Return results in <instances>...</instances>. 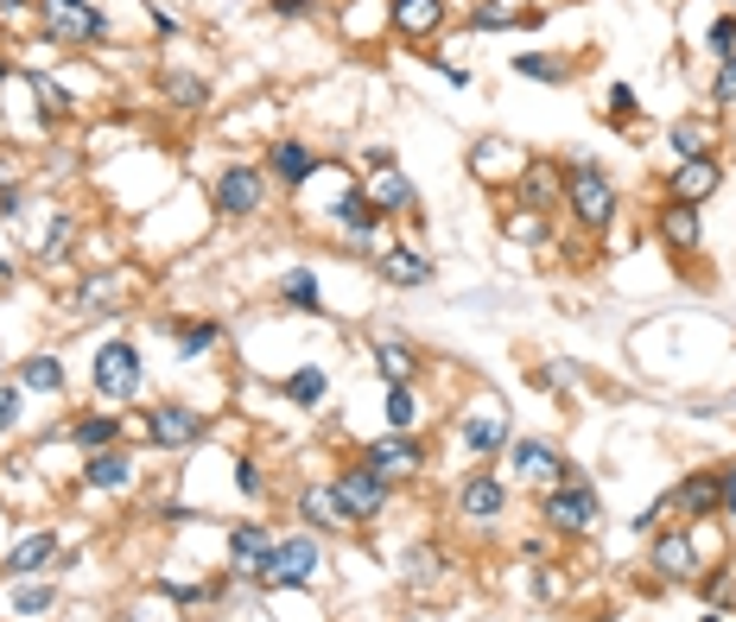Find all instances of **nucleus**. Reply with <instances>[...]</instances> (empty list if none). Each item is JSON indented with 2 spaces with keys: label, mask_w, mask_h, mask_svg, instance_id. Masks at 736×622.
<instances>
[{
  "label": "nucleus",
  "mask_w": 736,
  "mask_h": 622,
  "mask_svg": "<svg viewBox=\"0 0 736 622\" xmlns=\"http://www.w3.org/2000/svg\"><path fill=\"white\" fill-rule=\"evenodd\" d=\"M711 51H717V58H736V13H724V20L711 26Z\"/></svg>",
  "instance_id": "c03bdc74"
},
{
  "label": "nucleus",
  "mask_w": 736,
  "mask_h": 622,
  "mask_svg": "<svg viewBox=\"0 0 736 622\" xmlns=\"http://www.w3.org/2000/svg\"><path fill=\"white\" fill-rule=\"evenodd\" d=\"M520 197H527V210L552 204V172L547 166H520Z\"/></svg>",
  "instance_id": "c9c22d12"
},
{
  "label": "nucleus",
  "mask_w": 736,
  "mask_h": 622,
  "mask_svg": "<svg viewBox=\"0 0 736 622\" xmlns=\"http://www.w3.org/2000/svg\"><path fill=\"white\" fill-rule=\"evenodd\" d=\"M508 464H515L527 483H559V476H565V464H559V451H552L547 439H515L508 444Z\"/></svg>",
  "instance_id": "4468645a"
},
{
  "label": "nucleus",
  "mask_w": 736,
  "mask_h": 622,
  "mask_svg": "<svg viewBox=\"0 0 736 622\" xmlns=\"http://www.w3.org/2000/svg\"><path fill=\"white\" fill-rule=\"evenodd\" d=\"M375 363H381V375H388V388H394V381H413V368H419V356H413L406 343H394V337H388V343H375Z\"/></svg>",
  "instance_id": "7c9ffc66"
},
{
  "label": "nucleus",
  "mask_w": 736,
  "mask_h": 622,
  "mask_svg": "<svg viewBox=\"0 0 736 622\" xmlns=\"http://www.w3.org/2000/svg\"><path fill=\"white\" fill-rule=\"evenodd\" d=\"M508 64H515V76H533V83H572V64L552 58V51H520Z\"/></svg>",
  "instance_id": "a878e982"
},
{
  "label": "nucleus",
  "mask_w": 736,
  "mask_h": 622,
  "mask_svg": "<svg viewBox=\"0 0 736 622\" xmlns=\"http://www.w3.org/2000/svg\"><path fill=\"white\" fill-rule=\"evenodd\" d=\"M165 96H179L184 109H197V102H204V83H191V76H165Z\"/></svg>",
  "instance_id": "49530a36"
},
{
  "label": "nucleus",
  "mask_w": 736,
  "mask_h": 622,
  "mask_svg": "<svg viewBox=\"0 0 736 622\" xmlns=\"http://www.w3.org/2000/svg\"><path fill=\"white\" fill-rule=\"evenodd\" d=\"M83 483H89V489H127V483H134V458H127L121 444H109V451H89Z\"/></svg>",
  "instance_id": "f3484780"
},
{
  "label": "nucleus",
  "mask_w": 736,
  "mask_h": 622,
  "mask_svg": "<svg viewBox=\"0 0 736 622\" xmlns=\"http://www.w3.org/2000/svg\"><path fill=\"white\" fill-rule=\"evenodd\" d=\"M324 388H331L324 368H293V381H286V394H293L298 406H318V401H324Z\"/></svg>",
  "instance_id": "f704fd0d"
},
{
  "label": "nucleus",
  "mask_w": 736,
  "mask_h": 622,
  "mask_svg": "<svg viewBox=\"0 0 736 622\" xmlns=\"http://www.w3.org/2000/svg\"><path fill=\"white\" fill-rule=\"evenodd\" d=\"M724 184V159L717 153H699V159H679L673 179H666V204H699Z\"/></svg>",
  "instance_id": "6e6552de"
},
{
  "label": "nucleus",
  "mask_w": 736,
  "mask_h": 622,
  "mask_svg": "<svg viewBox=\"0 0 736 622\" xmlns=\"http://www.w3.org/2000/svg\"><path fill=\"white\" fill-rule=\"evenodd\" d=\"M114 432H121V413H89V419H76L71 439L83 444V451H109Z\"/></svg>",
  "instance_id": "bb28decb"
},
{
  "label": "nucleus",
  "mask_w": 736,
  "mask_h": 622,
  "mask_svg": "<svg viewBox=\"0 0 736 622\" xmlns=\"http://www.w3.org/2000/svg\"><path fill=\"white\" fill-rule=\"evenodd\" d=\"M368 204H375L381 217H401L406 204H413V184H406L401 172L388 166V172H375V184H368Z\"/></svg>",
  "instance_id": "5701e85b"
},
{
  "label": "nucleus",
  "mask_w": 736,
  "mask_h": 622,
  "mask_svg": "<svg viewBox=\"0 0 736 622\" xmlns=\"http://www.w3.org/2000/svg\"><path fill=\"white\" fill-rule=\"evenodd\" d=\"M711 102H717V109H736V58H717V76H711Z\"/></svg>",
  "instance_id": "4c0bfd02"
},
{
  "label": "nucleus",
  "mask_w": 736,
  "mask_h": 622,
  "mask_svg": "<svg viewBox=\"0 0 736 622\" xmlns=\"http://www.w3.org/2000/svg\"><path fill=\"white\" fill-rule=\"evenodd\" d=\"M654 572H661V578H673V585H679V578H692V572H699V552H692V540H686V534H661V540H654Z\"/></svg>",
  "instance_id": "aec40b11"
},
{
  "label": "nucleus",
  "mask_w": 736,
  "mask_h": 622,
  "mask_svg": "<svg viewBox=\"0 0 736 622\" xmlns=\"http://www.w3.org/2000/svg\"><path fill=\"white\" fill-rule=\"evenodd\" d=\"M363 464L375 476H388V483H394V476H419V464H426V451H419V439H406V432H394V439H375L363 451Z\"/></svg>",
  "instance_id": "9b49d317"
},
{
  "label": "nucleus",
  "mask_w": 736,
  "mask_h": 622,
  "mask_svg": "<svg viewBox=\"0 0 736 622\" xmlns=\"http://www.w3.org/2000/svg\"><path fill=\"white\" fill-rule=\"evenodd\" d=\"M235 489H242V496H260V489H267V476H260L255 458H242V464H235Z\"/></svg>",
  "instance_id": "a18cd8bd"
},
{
  "label": "nucleus",
  "mask_w": 736,
  "mask_h": 622,
  "mask_svg": "<svg viewBox=\"0 0 736 622\" xmlns=\"http://www.w3.org/2000/svg\"><path fill=\"white\" fill-rule=\"evenodd\" d=\"M273 7H280L286 20H305V13H311V0H273Z\"/></svg>",
  "instance_id": "09e8293b"
},
{
  "label": "nucleus",
  "mask_w": 736,
  "mask_h": 622,
  "mask_svg": "<svg viewBox=\"0 0 736 622\" xmlns=\"http://www.w3.org/2000/svg\"><path fill=\"white\" fill-rule=\"evenodd\" d=\"M661 235L673 242V248H699V210H692V204H666Z\"/></svg>",
  "instance_id": "393cba45"
},
{
  "label": "nucleus",
  "mask_w": 736,
  "mask_h": 622,
  "mask_svg": "<svg viewBox=\"0 0 736 622\" xmlns=\"http://www.w3.org/2000/svg\"><path fill=\"white\" fill-rule=\"evenodd\" d=\"M540 514H547L552 534H572V540H585L590 527H597V489H590L585 476L565 464V476L547 489V502H540Z\"/></svg>",
  "instance_id": "f257e3e1"
},
{
  "label": "nucleus",
  "mask_w": 736,
  "mask_h": 622,
  "mask_svg": "<svg viewBox=\"0 0 736 622\" xmlns=\"http://www.w3.org/2000/svg\"><path fill=\"white\" fill-rule=\"evenodd\" d=\"M401 578H406V585L439 578V552H432V547H413V552H406V565H401Z\"/></svg>",
  "instance_id": "58836bf2"
},
{
  "label": "nucleus",
  "mask_w": 736,
  "mask_h": 622,
  "mask_svg": "<svg viewBox=\"0 0 736 622\" xmlns=\"http://www.w3.org/2000/svg\"><path fill=\"white\" fill-rule=\"evenodd\" d=\"M71 235H76V222L58 210V217H51V235H45V248H38V260H58L64 248H71Z\"/></svg>",
  "instance_id": "ea45409f"
},
{
  "label": "nucleus",
  "mask_w": 736,
  "mask_h": 622,
  "mask_svg": "<svg viewBox=\"0 0 736 622\" xmlns=\"http://www.w3.org/2000/svg\"><path fill=\"white\" fill-rule=\"evenodd\" d=\"M502 229H508L515 242H540V235H547V217H540V210H520V217H508Z\"/></svg>",
  "instance_id": "79ce46f5"
},
{
  "label": "nucleus",
  "mask_w": 736,
  "mask_h": 622,
  "mask_svg": "<svg viewBox=\"0 0 736 622\" xmlns=\"http://www.w3.org/2000/svg\"><path fill=\"white\" fill-rule=\"evenodd\" d=\"M20 381H26L33 394H64V368H58V356H26V363H20Z\"/></svg>",
  "instance_id": "c756f323"
},
{
  "label": "nucleus",
  "mask_w": 736,
  "mask_h": 622,
  "mask_svg": "<svg viewBox=\"0 0 736 622\" xmlns=\"http://www.w3.org/2000/svg\"><path fill=\"white\" fill-rule=\"evenodd\" d=\"M273 547H280V540H273L260 521H242V527L229 534V572H235V578H267Z\"/></svg>",
  "instance_id": "1a4fd4ad"
},
{
  "label": "nucleus",
  "mask_w": 736,
  "mask_h": 622,
  "mask_svg": "<svg viewBox=\"0 0 736 622\" xmlns=\"http://www.w3.org/2000/svg\"><path fill=\"white\" fill-rule=\"evenodd\" d=\"M363 166H368V172H388V166H394V147H368Z\"/></svg>",
  "instance_id": "de8ad7c7"
},
{
  "label": "nucleus",
  "mask_w": 736,
  "mask_h": 622,
  "mask_svg": "<svg viewBox=\"0 0 736 622\" xmlns=\"http://www.w3.org/2000/svg\"><path fill=\"white\" fill-rule=\"evenodd\" d=\"M89 375H96V394H102V401H134V394H140V350L114 337V343L96 350V368H89Z\"/></svg>",
  "instance_id": "20e7f679"
},
{
  "label": "nucleus",
  "mask_w": 736,
  "mask_h": 622,
  "mask_svg": "<svg viewBox=\"0 0 736 622\" xmlns=\"http://www.w3.org/2000/svg\"><path fill=\"white\" fill-rule=\"evenodd\" d=\"M331 217H336V229H343V235H349V242H356V248H368V242H375V235H381V210H375V204H368V197H356V191H349V197H343V204H336Z\"/></svg>",
  "instance_id": "a211bd4d"
},
{
  "label": "nucleus",
  "mask_w": 736,
  "mask_h": 622,
  "mask_svg": "<svg viewBox=\"0 0 736 622\" xmlns=\"http://www.w3.org/2000/svg\"><path fill=\"white\" fill-rule=\"evenodd\" d=\"M540 20V7H515V0H482L477 13H470V26L477 33H502V26H533Z\"/></svg>",
  "instance_id": "4be33fe9"
},
{
  "label": "nucleus",
  "mask_w": 736,
  "mask_h": 622,
  "mask_svg": "<svg viewBox=\"0 0 736 622\" xmlns=\"http://www.w3.org/2000/svg\"><path fill=\"white\" fill-rule=\"evenodd\" d=\"M464 444H470L477 458H489V451L502 444V413H477V419H464Z\"/></svg>",
  "instance_id": "473e14b6"
},
{
  "label": "nucleus",
  "mask_w": 736,
  "mask_h": 622,
  "mask_svg": "<svg viewBox=\"0 0 736 622\" xmlns=\"http://www.w3.org/2000/svg\"><path fill=\"white\" fill-rule=\"evenodd\" d=\"M603 114H610L616 127H623V121H635V114H641V102H635V89H628V83H616V89H610V102H603Z\"/></svg>",
  "instance_id": "a19ab883"
},
{
  "label": "nucleus",
  "mask_w": 736,
  "mask_h": 622,
  "mask_svg": "<svg viewBox=\"0 0 736 622\" xmlns=\"http://www.w3.org/2000/svg\"><path fill=\"white\" fill-rule=\"evenodd\" d=\"M375 273H381L388 286H426V280H432L439 267L419 255V248H388V255L375 260Z\"/></svg>",
  "instance_id": "dca6fc26"
},
{
  "label": "nucleus",
  "mask_w": 736,
  "mask_h": 622,
  "mask_svg": "<svg viewBox=\"0 0 736 622\" xmlns=\"http://www.w3.org/2000/svg\"><path fill=\"white\" fill-rule=\"evenodd\" d=\"M210 204H217V217H229V222L255 217L260 204H267V172H260V166H248V159L222 166L217 184H210Z\"/></svg>",
  "instance_id": "7ed1b4c3"
},
{
  "label": "nucleus",
  "mask_w": 736,
  "mask_h": 622,
  "mask_svg": "<svg viewBox=\"0 0 736 622\" xmlns=\"http://www.w3.org/2000/svg\"><path fill=\"white\" fill-rule=\"evenodd\" d=\"M280 298H286L293 312H318V305H324V293H318V273H311V267H293V273L280 280Z\"/></svg>",
  "instance_id": "cd10ccee"
},
{
  "label": "nucleus",
  "mask_w": 736,
  "mask_h": 622,
  "mask_svg": "<svg viewBox=\"0 0 736 622\" xmlns=\"http://www.w3.org/2000/svg\"><path fill=\"white\" fill-rule=\"evenodd\" d=\"M267 172L280 184H305L318 172V153L305 147V141H273V147H267Z\"/></svg>",
  "instance_id": "2eb2a0df"
},
{
  "label": "nucleus",
  "mask_w": 736,
  "mask_h": 622,
  "mask_svg": "<svg viewBox=\"0 0 736 622\" xmlns=\"http://www.w3.org/2000/svg\"><path fill=\"white\" fill-rule=\"evenodd\" d=\"M217 337H222V325H210V318H204V325H184L179 330V350H184V356H204Z\"/></svg>",
  "instance_id": "e433bc0d"
},
{
  "label": "nucleus",
  "mask_w": 736,
  "mask_h": 622,
  "mask_svg": "<svg viewBox=\"0 0 736 622\" xmlns=\"http://www.w3.org/2000/svg\"><path fill=\"white\" fill-rule=\"evenodd\" d=\"M666 147H673V159H699V153H711V127L704 121H673Z\"/></svg>",
  "instance_id": "c85d7f7f"
},
{
  "label": "nucleus",
  "mask_w": 736,
  "mask_h": 622,
  "mask_svg": "<svg viewBox=\"0 0 736 622\" xmlns=\"http://www.w3.org/2000/svg\"><path fill=\"white\" fill-rule=\"evenodd\" d=\"M704 622H717V617H704Z\"/></svg>",
  "instance_id": "8fccbe9b"
},
{
  "label": "nucleus",
  "mask_w": 736,
  "mask_h": 622,
  "mask_svg": "<svg viewBox=\"0 0 736 622\" xmlns=\"http://www.w3.org/2000/svg\"><path fill=\"white\" fill-rule=\"evenodd\" d=\"M565 204L578 210L585 229H603L616 217V184H610V172L597 159H578V166H565Z\"/></svg>",
  "instance_id": "f03ea898"
},
{
  "label": "nucleus",
  "mask_w": 736,
  "mask_h": 622,
  "mask_svg": "<svg viewBox=\"0 0 736 622\" xmlns=\"http://www.w3.org/2000/svg\"><path fill=\"white\" fill-rule=\"evenodd\" d=\"M13 426H20V388H13V381H0V439H7Z\"/></svg>",
  "instance_id": "37998d69"
},
{
  "label": "nucleus",
  "mask_w": 736,
  "mask_h": 622,
  "mask_svg": "<svg viewBox=\"0 0 736 622\" xmlns=\"http://www.w3.org/2000/svg\"><path fill=\"white\" fill-rule=\"evenodd\" d=\"M51 603H58V590L45 585V578H20V585H13V610H20V617H45Z\"/></svg>",
  "instance_id": "2f4dec72"
},
{
  "label": "nucleus",
  "mask_w": 736,
  "mask_h": 622,
  "mask_svg": "<svg viewBox=\"0 0 736 622\" xmlns=\"http://www.w3.org/2000/svg\"><path fill=\"white\" fill-rule=\"evenodd\" d=\"M711 509H717V476H686L654 514H711ZM654 514H641L635 527H654Z\"/></svg>",
  "instance_id": "ddd939ff"
},
{
  "label": "nucleus",
  "mask_w": 736,
  "mask_h": 622,
  "mask_svg": "<svg viewBox=\"0 0 736 622\" xmlns=\"http://www.w3.org/2000/svg\"><path fill=\"white\" fill-rule=\"evenodd\" d=\"M210 432V419L197 413V406H152L147 413V439L165 444V451H179V444H197Z\"/></svg>",
  "instance_id": "9d476101"
},
{
  "label": "nucleus",
  "mask_w": 736,
  "mask_h": 622,
  "mask_svg": "<svg viewBox=\"0 0 736 622\" xmlns=\"http://www.w3.org/2000/svg\"><path fill=\"white\" fill-rule=\"evenodd\" d=\"M298 521H311V527H343L349 514L336 502V489H305V496H298Z\"/></svg>",
  "instance_id": "b1692460"
},
{
  "label": "nucleus",
  "mask_w": 736,
  "mask_h": 622,
  "mask_svg": "<svg viewBox=\"0 0 736 622\" xmlns=\"http://www.w3.org/2000/svg\"><path fill=\"white\" fill-rule=\"evenodd\" d=\"M388 426H394V432H413V426H419V401H413V388H406V381H394V388H388Z\"/></svg>",
  "instance_id": "72a5a7b5"
},
{
  "label": "nucleus",
  "mask_w": 736,
  "mask_h": 622,
  "mask_svg": "<svg viewBox=\"0 0 736 622\" xmlns=\"http://www.w3.org/2000/svg\"><path fill=\"white\" fill-rule=\"evenodd\" d=\"M502 509H508V489H502L495 476L489 471L464 476V489H457V514H464V521H495Z\"/></svg>",
  "instance_id": "f8f14e48"
},
{
  "label": "nucleus",
  "mask_w": 736,
  "mask_h": 622,
  "mask_svg": "<svg viewBox=\"0 0 736 622\" xmlns=\"http://www.w3.org/2000/svg\"><path fill=\"white\" fill-rule=\"evenodd\" d=\"M318 565H324V547H318L311 534H298V540H280V547H273V565H267L260 585H311Z\"/></svg>",
  "instance_id": "0eeeda50"
},
{
  "label": "nucleus",
  "mask_w": 736,
  "mask_h": 622,
  "mask_svg": "<svg viewBox=\"0 0 736 622\" xmlns=\"http://www.w3.org/2000/svg\"><path fill=\"white\" fill-rule=\"evenodd\" d=\"M444 26V0H394V33L401 38H432Z\"/></svg>",
  "instance_id": "6ab92c4d"
},
{
  "label": "nucleus",
  "mask_w": 736,
  "mask_h": 622,
  "mask_svg": "<svg viewBox=\"0 0 736 622\" xmlns=\"http://www.w3.org/2000/svg\"><path fill=\"white\" fill-rule=\"evenodd\" d=\"M58 559V534H26L20 547L7 552V565H13V578H38L45 565Z\"/></svg>",
  "instance_id": "412c9836"
},
{
  "label": "nucleus",
  "mask_w": 736,
  "mask_h": 622,
  "mask_svg": "<svg viewBox=\"0 0 736 622\" xmlns=\"http://www.w3.org/2000/svg\"><path fill=\"white\" fill-rule=\"evenodd\" d=\"M388 476H375L368 464H349V471L336 476V502H343V514L349 521H375V514L388 509Z\"/></svg>",
  "instance_id": "423d86ee"
},
{
  "label": "nucleus",
  "mask_w": 736,
  "mask_h": 622,
  "mask_svg": "<svg viewBox=\"0 0 736 622\" xmlns=\"http://www.w3.org/2000/svg\"><path fill=\"white\" fill-rule=\"evenodd\" d=\"M45 26H51V38H64V45H102L109 38V20L89 0H45Z\"/></svg>",
  "instance_id": "39448f33"
}]
</instances>
